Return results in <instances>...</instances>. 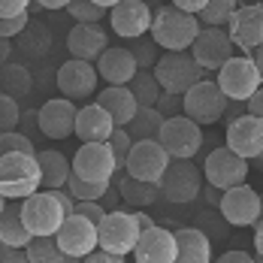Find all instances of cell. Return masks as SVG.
<instances>
[{
  "label": "cell",
  "mask_w": 263,
  "mask_h": 263,
  "mask_svg": "<svg viewBox=\"0 0 263 263\" xmlns=\"http://www.w3.org/2000/svg\"><path fill=\"white\" fill-rule=\"evenodd\" d=\"M112 130H115V121H112V115L100 103H91V106H85V109L76 112V127H73V133L79 136L82 142H106Z\"/></svg>",
  "instance_id": "obj_24"
},
{
  "label": "cell",
  "mask_w": 263,
  "mask_h": 263,
  "mask_svg": "<svg viewBox=\"0 0 263 263\" xmlns=\"http://www.w3.org/2000/svg\"><path fill=\"white\" fill-rule=\"evenodd\" d=\"M251 173V163L245 158H239L233 148L221 145V148H212L206 163H203V179L218 187V191H227L233 184H242Z\"/></svg>",
  "instance_id": "obj_10"
},
{
  "label": "cell",
  "mask_w": 263,
  "mask_h": 263,
  "mask_svg": "<svg viewBox=\"0 0 263 263\" xmlns=\"http://www.w3.org/2000/svg\"><path fill=\"white\" fill-rule=\"evenodd\" d=\"M139 239V224L133 218V212H121V209H109L103 215V221L97 224V245L106 251L115 254H130L133 245Z\"/></svg>",
  "instance_id": "obj_9"
},
{
  "label": "cell",
  "mask_w": 263,
  "mask_h": 263,
  "mask_svg": "<svg viewBox=\"0 0 263 263\" xmlns=\"http://www.w3.org/2000/svg\"><path fill=\"white\" fill-rule=\"evenodd\" d=\"M27 9H30V0H0V18L25 15Z\"/></svg>",
  "instance_id": "obj_44"
},
{
  "label": "cell",
  "mask_w": 263,
  "mask_h": 263,
  "mask_svg": "<svg viewBox=\"0 0 263 263\" xmlns=\"http://www.w3.org/2000/svg\"><path fill=\"white\" fill-rule=\"evenodd\" d=\"M257 3H260V9H263V0H257Z\"/></svg>",
  "instance_id": "obj_61"
},
{
  "label": "cell",
  "mask_w": 263,
  "mask_h": 263,
  "mask_svg": "<svg viewBox=\"0 0 263 263\" xmlns=\"http://www.w3.org/2000/svg\"><path fill=\"white\" fill-rule=\"evenodd\" d=\"M22 121V109L18 100L0 91V130H15V124Z\"/></svg>",
  "instance_id": "obj_39"
},
{
  "label": "cell",
  "mask_w": 263,
  "mask_h": 263,
  "mask_svg": "<svg viewBox=\"0 0 263 263\" xmlns=\"http://www.w3.org/2000/svg\"><path fill=\"white\" fill-rule=\"evenodd\" d=\"M43 9H67L70 6V0H36Z\"/></svg>",
  "instance_id": "obj_54"
},
{
  "label": "cell",
  "mask_w": 263,
  "mask_h": 263,
  "mask_svg": "<svg viewBox=\"0 0 263 263\" xmlns=\"http://www.w3.org/2000/svg\"><path fill=\"white\" fill-rule=\"evenodd\" d=\"M158 184H160V197L166 203L187 206L203 191V170L191 158H170V163H166V170H163Z\"/></svg>",
  "instance_id": "obj_3"
},
{
  "label": "cell",
  "mask_w": 263,
  "mask_h": 263,
  "mask_svg": "<svg viewBox=\"0 0 263 263\" xmlns=\"http://www.w3.org/2000/svg\"><path fill=\"white\" fill-rule=\"evenodd\" d=\"M118 200H121V194H118V187L115 184H109V191H106L103 197H100V203H103V209H118Z\"/></svg>",
  "instance_id": "obj_50"
},
{
  "label": "cell",
  "mask_w": 263,
  "mask_h": 263,
  "mask_svg": "<svg viewBox=\"0 0 263 263\" xmlns=\"http://www.w3.org/2000/svg\"><path fill=\"white\" fill-rule=\"evenodd\" d=\"M94 3H97V6H103V9H112L118 0H94Z\"/></svg>",
  "instance_id": "obj_58"
},
{
  "label": "cell",
  "mask_w": 263,
  "mask_h": 263,
  "mask_svg": "<svg viewBox=\"0 0 263 263\" xmlns=\"http://www.w3.org/2000/svg\"><path fill=\"white\" fill-rule=\"evenodd\" d=\"M203 124H197L194 118H187L184 112L163 118L158 130V142L166 148L170 158H197V152L203 148Z\"/></svg>",
  "instance_id": "obj_6"
},
{
  "label": "cell",
  "mask_w": 263,
  "mask_h": 263,
  "mask_svg": "<svg viewBox=\"0 0 263 263\" xmlns=\"http://www.w3.org/2000/svg\"><path fill=\"white\" fill-rule=\"evenodd\" d=\"M58 91L61 97L79 103L88 100L94 91H97V67L91 61H82V58H70L67 64H61L58 70Z\"/></svg>",
  "instance_id": "obj_16"
},
{
  "label": "cell",
  "mask_w": 263,
  "mask_h": 263,
  "mask_svg": "<svg viewBox=\"0 0 263 263\" xmlns=\"http://www.w3.org/2000/svg\"><path fill=\"white\" fill-rule=\"evenodd\" d=\"M109 184L106 179H79L76 173H70V179H67V191L73 194V200H100L106 191H109Z\"/></svg>",
  "instance_id": "obj_35"
},
{
  "label": "cell",
  "mask_w": 263,
  "mask_h": 263,
  "mask_svg": "<svg viewBox=\"0 0 263 263\" xmlns=\"http://www.w3.org/2000/svg\"><path fill=\"white\" fill-rule=\"evenodd\" d=\"M121 260H124L121 254H115V251H106V248H100V245H97V248H94V251L85 257V263H121Z\"/></svg>",
  "instance_id": "obj_46"
},
{
  "label": "cell",
  "mask_w": 263,
  "mask_h": 263,
  "mask_svg": "<svg viewBox=\"0 0 263 263\" xmlns=\"http://www.w3.org/2000/svg\"><path fill=\"white\" fill-rule=\"evenodd\" d=\"M248 3H257V0H248Z\"/></svg>",
  "instance_id": "obj_62"
},
{
  "label": "cell",
  "mask_w": 263,
  "mask_h": 263,
  "mask_svg": "<svg viewBox=\"0 0 263 263\" xmlns=\"http://www.w3.org/2000/svg\"><path fill=\"white\" fill-rule=\"evenodd\" d=\"M106 145H109L112 158H115V163H118V170H124V160H127V155H130V145H133V136L127 133V127H115V130L109 133Z\"/></svg>",
  "instance_id": "obj_37"
},
{
  "label": "cell",
  "mask_w": 263,
  "mask_h": 263,
  "mask_svg": "<svg viewBox=\"0 0 263 263\" xmlns=\"http://www.w3.org/2000/svg\"><path fill=\"white\" fill-rule=\"evenodd\" d=\"M263 85V76L254 64V58H245V54H230L221 70H218V88L227 94V100H236L245 103L257 88Z\"/></svg>",
  "instance_id": "obj_5"
},
{
  "label": "cell",
  "mask_w": 263,
  "mask_h": 263,
  "mask_svg": "<svg viewBox=\"0 0 263 263\" xmlns=\"http://www.w3.org/2000/svg\"><path fill=\"white\" fill-rule=\"evenodd\" d=\"M12 152H36L33 139L27 133H18V130H0V158L3 155H12Z\"/></svg>",
  "instance_id": "obj_38"
},
{
  "label": "cell",
  "mask_w": 263,
  "mask_h": 263,
  "mask_svg": "<svg viewBox=\"0 0 263 263\" xmlns=\"http://www.w3.org/2000/svg\"><path fill=\"white\" fill-rule=\"evenodd\" d=\"M106 18H109L112 30H115L121 40H139V36H145V33L152 30L155 12H152L148 0H118V3L109 9Z\"/></svg>",
  "instance_id": "obj_14"
},
{
  "label": "cell",
  "mask_w": 263,
  "mask_h": 263,
  "mask_svg": "<svg viewBox=\"0 0 263 263\" xmlns=\"http://www.w3.org/2000/svg\"><path fill=\"white\" fill-rule=\"evenodd\" d=\"M218 260H221V263H251L254 257H251L245 248H233V251H224Z\"/></svg>",
  "instance_id": "obj_48"
},
{
  "label": "cell",
  "mask_w": 263,
  "mask_h": 263,
  "mask_svg": "<svg viewBox=\"0 0 263 263\" xmlns=\"http://www.w3.org/2000/svg\"><path fill=\"white\" fill-rule=\"evenodd\" d=\"M76 112H79L76 103L67 97L46 100L36 109V130L49 139H67L73 136V127H76Z\"/></svg>",
  "instance_id": "obj_18"
},
{
  "label": "cell",
  "mask_w": 263,
  "mask_h": 263,
  "mask_svg": "<svg viewBox=\"0 0 263 263\" xmlns=\"http://www.w3.org/2000/svg\"><path fill=\"white\" fill-rule=\"evenodd\" d=\"M248 163H251L254 170H260V173H263V152H260V155H257V158H254V160H248Z\"/></svg>",
  "instance_id": "obj_57"
},
{
  "label": "cell",
  "mask_w": 263,
  "mask_h": 263,
  "mask_svg": "<svg viewBox=\"0 0 263 263\" xmlns=\"http://www.w3.org/2000/svg\"><path fill=\"white\" fill-rule=\"evenodd\" d=\"M40 160V173H43V187H64L70 173H73V163L64 158L61 152H36Z\"/></svg>",
  "instance_id": "obj_29"
},
{
  "label": "cell",
  "mask_w": 263,
  "mask_h": 263,
  "mask_svg": "<svg viewBox=\"0 0 263 263\" xmlns=\"http://www.w3.org/2000/svg\"><path fill=\"white\" fill-rule=\"evenodd\" d=\"M239 0H206V6L197 12L200 25H209V27H224L230 22V15L236 12Z\"/></svg>",
  "instance_id": "obj_34"
},
{
  "label": "cell",
  "mask_w": 263,
  "mask_h": 263,
  "mask_svg": "<svg viewBox=\"0 0 263 263\" xmlns=\"http://www.w3.org/2000/svg\"><path fill=\"white\" fill-rule=\"evenodd\" d=\"M70 260L54 236H33L27 242V263H64Z\"/></svg>",
  "instance_id": "obj_32"
},
{
  "label": "cell",
  "mask_w": 263,
  "mask_h": 263,
  "mask_svg": "<svg viewBox=\"0 0 263 263\" xmlns=\"http://www.w3.org/2000/svg\"><path fill=\"white\" fill-rule=\"evenodd\" d=\"M176 251L182 263H209L212 260V239L203 227H182L176 230Z\"/></svg>",
  "instance_id": "obj_26"
},
{
  "label": "cell",
  "mask_w": 263,
  "mask_h": 263,
  "mask_svg": "<svg viewBox=\"0 0 263 263\" xmlns=\"http://www.w3.org/2000/svg\"><path fill=\"white\" fill-rule=\"evenodd\" d=\"M97 103L112 115L115 127H127L130 118H133V112L139 109V103H136V97H133V91L127 85H109V88H103V91L97 94Z\"/></svg>",
  "instance_id": "obj_25"
},
{
  "label": "cell",
  "mask_w": 263,
  "mask_h": 263,
  "mask_svg": "<svg viewBox=\"0 0 263 263\" xmlns=\"http://www.w3.org/2000/svg\"><path fill=\"white\" fill-rule=\"evenodd\" d=\"M58 245H61V251L70 257V260H85L94 248H97V224L94 221H88L85 215H67L64 218V224L58 227Z\"/></svg>",
  "instance_id": "obj_13"
},
{
  "label": "cell",
  "mask_w": 263,
  "mask_h": 263,
  "mask_svg": "<svg viewBox=\"0 0 263 263\" xmlns=\"http://www.w3.org/2000/svg\"><path fill=\"white\" fill-rule=\"evenodd\" d=\"M158 112L163 118H170V115H179L182 112V94H170V91H160L158 97Z\"/></svg>",
  "instance_id": "obj_42"
},
{
  "label": "cell",
  "mask_w": 263,
  "mask_h": 263,
  "mask_svg": "<svg viewBox=\"0 0 263 263\" xmlns=\"http://www.w3.org/2000/svg\"><path fill=\"white\" fill-rule=\"evenodd\" d=\"M115 170H118V163H115L106 142H82V148L73 158V173L79 179H106V182H112Z\"/></svg>",
  "instance_id": "obj_21"
},
{
  "label": "cell",
  "mask_w": 263,
  "mask_h": 263,
  "mask_svg": "<svg viewBox=\"0 0 263 263\" xmlns=\"http://www.w3.org/2000/svg\"><path fill=\"white\" fill-rule=\"evenodd\" d=\"M67 12L73 15V22H94V25H100V18L109 15V9L97 6L94 0H70Z\"/></svg>",
  "instance_id": "obj_36"
},
{
  "label": "cell",
  "mask_w": 263,
  "mask_h": 263,
  "mask_svg": "<svg viewBox=\"0 0 263 263\" xmlns=\"http://www.w3.org/2000/svg\"><path fill=\"white\" fill-rule=\"evenodd\" d=\"M0 245H3V242H0Z\"/></svg>",
  "instance_id": "obj_63"
},
{
  "label": "cell",
  "mask_w": 263,
  "mask_h": 263,
  "mask_svg": "<svg viewBox=\"0 0 263 263\" xmlns=\"http://www.w3.org/2000/svg\"><path fill=\"white\" fill-rule=\"evenodd\" d=\"M139 263H179V251H176V233H170L166 227H145L139 230V239L130 251Z\"/></svg>",
  "instance_id": "obj_17"
},
{
  "label": "cell",
  "mask_w": 263,
  "mask_h": 263,
  "mask_svg": "<svg viewBox=\"0 0 263 263\" xmlns=\"http://www.w3.org/2000/svg\"><path fill=\"white\" fill-rule=\"evenodd\" d=\"M0 91L22 100L33 91V79H30V70L22 64H0Z\"/></svg>",
  "instance_id": "obj_30"
},
{
  "label": "cell",
  "mask_w": 263,
  "mask_h": 263,
  "mask_svg": "<svg viewBox=\"0 0 263 263\" xmlns=\"http://www.w3.org/2000/svg\"><path fill=\"white\" fill-rule=\"evenodd\" d=\"M133 218H136V224H139V230H145V227H152L155 221H152V215H145V212H133Z\"/></svg>",
  "instance_id": "obj_55"
},
{
  "label": "cell",
  "mask_w": 263,
  "mask_h": 263,
  "mask_svg": "<svg viewBox=\"0 0 263 263\" xmlns=\"http://www.w3.org/2000/svg\"><path fill=\"white\" fill-rule=\"evenodd\" d=\"M158 43H155V40H142V36H139V40H136V43H133V58H136V64H139V70H148V67H155V61H158Z\"/></svg>",
  "instance_id": "obj_40"
},
{
  "label": "cell",
  "mask_w": 263,
  "mask_h": 263,
  "mask_svg": "<svg viewBox=\"0 0 263 263\" xmlns=\"http://www.w3.org/2000/svg\"><path fill=\"white\" fill-rule=\"evenodd\" d=\"M254 251H257V257L263 260V218L254 221Z\"/></svg>",
  "instance_id": "obj_52"
},
{
  "label": "cell",
  "mask_w": 263,
  "mask_h": 263,
  "mask_svg": "<svg viewBox=\"0 0 263 263\" xmlns=\"http://www.w3.org/2000/svg\"><path fill=\"white\" fill-rule=\"evenodd\" d=\"M227 33H230L233 46L245 49V52H254L263 43V9H260V3L236 6V12H233L230 22H227Z\"/></svg>",
  "instance_id": "obj_20"
},
{
  "label": "cell",
  "mask_w": 263,
  "mask_h": 263,
  "mask_svg": "<svg viewBox=\"0 0 263 263\" xmlns=\"http://www.w3.org/2000/svg\"><path fill=\"white\" fill-rule=\"evenodd\" d=\"M136 70H139V64H136L133 52L124 49V46H109L97 58V76L106 85H127L136 76Z\"/></svg>",
  "instance_id": "obj_23"
},
{
  "label": "cell",
  "mask_w": 263,
  "mask_h": 263,
  "mask_svg": "<svg viewBox=\"0 0 263 263\" xmlns=\"http://www.w3.org/2000/svg\"><path fill=\"white\" fill-rule=\"evenodd\" d=\"M160 124H163V115L158 112V106H139L127 124V133L133 139H158Z\"/></svg>",
  "instance_id": "obj_31"
},
{
  "label": "cell",
  "mask_w": 263,
  "mask_h": 263,
  "mask_svg": "<svg viewBox=\"0 0 263 263\" xmlns=\"http://www.w3.org/2000/svg\"><path fill=\"white\" fill-rule=\"evenodd\" d=\"M254 64H257V70H260V76H263V43L254 49Z\"/></svg>",
  "instance_id": "obj_56"
},
{
  "label": "cell",
  "mask_w": 263,
  "mask_h": 263,
  "mask_svg": "<svg viewBox=\"0 0 263 263\" xmlns=\"http://www.w3.org/2000/svg\"><path fill=\"white\" fill-rule=\"evenodd\" d=\"M166 163H170V155L158 139H133L130 155L124 160V173L142 182H160Z\"/></svg>",
  "instance_id": "obj_11"
},
{
  "label": "cell",
  "mask_w": 263,
  "mask_h": 263,
  "mask_svg": "<svg viewBox=\"0 0 263 263\" xmlns=\"http://www.w3.org/2000/svg\"><path fill=\"white\" fill-rule=\"evenodd\" d=\"M115 176H118V182H112V184L118 187L121 200H124L127 206H133V209H145V206H152V203L160 200V184L158 182L133 179V176L121 173V170H115Z\"/></svg>",
  "instance_id": "obj_27"
},
{
  "label": "cell",
  "mask_w": 263,
  "mask_h": 263,
  "mask_svg": "<svg viewBox=\"0 0 263 263\" xmlns=\"http://www.w3.org/2000/svg\"><path fill=\"white\" fill-rule=\"evenodd\" d=\"M245 103H248V112H251V115L263 118V85L251 94V97H248V100H245Z\"/></svg>",
  "instance_id": "obj_49"
},
{
  "label": "cell",
  "mask_w": 263,
  "mask_h": 263,
  "mask_svg": "<svg viewBox=\"0 0 263 263\" xmlns=\"http://www.w3.org/2000/svg\"><path fill=\"white\" fill-rule=\"evenodd\" d=\"M22 218L33 236H54L58 227L64 224L67 212L54 200L52 191H33L30 197L22 200Z\"/></svg>",
  "instance_id": "obj_8"
},
{
  "label": "cell",
  "mask_w": 263,
  "mask_h": 263,
  "mask_svg": "<svg viewBox=\"0 0 263 263\" xmlns=\"http://www.w3.org/2000/svg\"><path fill=\"white\" fill-rule=\"evenodd\" d=\"M173 6H179V9H184V12H200L203 6H206V0H173Z\"/></svg>",
  "instance_id": "obj_51"
},
{
  "label": "cell",
  "mask_w": 263,
  "mask_h": 263,
  "mask_svg": "<svg viewBox=\"0 0 263 263\" xmlns=\"http://www.w3.org/2000/svg\"><path fill=\"white\" fill-rule=\"evenodd\" d=\"M9 54H12V40L0 36V64H6V61H9Z\"/></svg>",
  "instance_id": "obj_53"
},
{
  "label": "cell",
  "mask_w": 263,
  "mask_h": 263,
  "mask_svg": "<svg viewBox=\"0 0 263 263\" xmlns=\"http://www.w3.org/2000/svg\"><path fill=\"white\" fill-rule=\"evenodd\" d=\"M127 88L133 91V97H136V103L139 106H155L160 97V82L158 76L152 73V70H136V76L127 82Z\"/></svg>",
  "instance_id": "obj_33"
},
{
  "label": "cell",
  "mask_w": 263,
  "mask_h": 263,
  "mask_svg": "<svg viewBox=\"0 0 263 263\" xmlns=\"http://www.w3.org/2000/svg\"><path fill=\"white\" fill-rule=\"evenodd\" d=\"M73 212H76V215H85V218H88V221H94V224H100V221H103V215H106V209H103V203H100V200H76ZM73 212H70V215H73Z\"/></svg>",
  "instance_id": "obj_41"
},
{
  "label": "cell",
  "mask_w": 263,
  "mask_h": 263,
  "mask_svg": "<svg viewBox=\"0 0 263 263\" xmlns=\"http://www.w3.org/2000/svg\"><path fill=\"white\" fill-rule=\"evenodd\" d=\"M0 263H27V248H18V245H0Z\"/></svg>",
  "instance_id": "obj_45"
},
{
  "label": "cell",
  "mask_w": 263,
  "mask_h": 263,
  "mask_svg": "<svg viewBox=\"0 0 263 263\" xmlns=\"http://www.w3.org/2000/svg\"><path fill=\"white\" fill-rule=\"evenodd\" d=\"M43 187V173L36 152H12L0 158V194L6 200H25Z\"/></svg>",
  "instance_id": "obj_2"
},
{
  "label": "cell",
  "mask_w": 263,
  "mask_h": 263,
  "mask_svg": "<svg viewBox=\"0 0 263 263\" xmlns=\"http://www.w3.org/2000/svg\"><path fill=\"white\" fill-rule=\"evenodd\" d=\"M230 100L227 94L218 88V82H194L187 91L182 94V112L187 118H194L197 124H215L227 115Z\"/></svg>",
  "instance_id": "obj_4"
},
{
  "label": "cell",
  "mask_w": 263,
  "mask_h": 263,
  "mask_svg": "<svg viewBox=\"0 0 263 263\" xmlns=\"http://www.w3.org/2000/svg\"><path fill=\"white\" fill-rule=\"evenodd\" d=\"M200 27L203 25H200V18L194 12H184L179 6L166 3V6H160L155 12L148 33H152V40L158 43L163 52H187L191 43L197 40Z\"/></svg>",
  "instance_id": "obj_1"
},
{
  "label": "cell",
  "mask_w": 263,
  "mask_h": 263,
  "mask_svg": "<svg viewBox=\"0 0 263 263\" xmlns=\"http://www.w3.org/2000/svg\"><path fill=\"white\" fill-rule=\"evenodd\" d=\"M33 239V233L27 230L25 218H22V206H3L0 209V242L3 245H18L27 248V242Z\"/></svg>",
  "instance_id": "obj_28"
},
{
  "label": "cell",
  "mask_w": 263,
  "mask_h": 263,
  "mask_svg": "<svg viewBox=\"0 0 263 263\" xmlns=\"http://www.w3.org/2000/svg\"><path fill=\"white\" fill-rule=\"evenodd\" d=\"M260 218H263V194H260Z\"/></svg>",
  "instance_id": "obj_60"
},
{
  "label": "cell",
  "mask_w": 263,
  "mask_h": 263,
  "mask_svg": "<svg viewBox=\"0 0 263 263\" xmlns=\"http://www.w3.org/2000/svg\"><path fill=\"white\" fill-rule=\"evenodd\" d=\"M46 191H52V194H54V200H58V203L64 206V212H67V215L73 212V206H76V200H73V194H70L67 187H46Z\"/></svg>",
  "instance_id": "obj_47"
},
{
  "label": "cell",
  "mask_w": 263,
  "mask_h": 263,
  "mask_svg": "<svg viewBox=\"0 0 263 263\" xmlns=\"http://www.w3.org/2000/svg\"><path fill=\"white\" fill-rule=\"evenodd\" d=\"M233 49H236V46H233V40H230V33H227L224 27L203 25L187 52L194 54V61H197L203 70H215V73H218L221 64L233 54Z\"/></svg>",
  "instance_id": "obj_15"
},
{
  "label": "cell",
  "mask_w": 263,
  "mask_h": 263,
  "mask_svg": "<svg viewBox=\"0 0 263 263\" xmlns=\"http://www.w3.org/2000/svg\"><path fill=\"white\" fill-rule=\"evenodd\" d=\"M3 206H6V197H3V194H0V209H3Z\"/></svg>",
  "instance_id": "obj_59"
},
{
  "label": "cell",
  "mask_w": 263,
  "mask_h": 263,
  "mask_svg": "<svg viewBox=\"0 0 263 263\" xmlns=\"http://www.w3.org/2000/svg\"><path fill=\"white\" fill-rule=\"evenodd\" d=\"M67 49L73 58H82V61H97L100 54L109 49V36L100 25L94 22H76L73 30L67 33Z\"/></svg>",
  "instance_id": "obj_22"
},
{
  "label": "cell",
  "mask_w": 263,
  "mask_h": 263,
  "mask_svg": "<svg viewBox=\"0 0 263 263\" xmlns=\"http://www.w3.org/2000/svg\"><path fill=\"white\" fill-rule=\"evenodd\" d=\"M27 12L25 15H12V18H0V36H6V40H15L22 30L27 27Z\"/></svg>",
  "instance_id": "obj_43"
},
{
  "label": "cell",
  "mask_w": 263,
  "mask_h": 263,
  "mask_svg": "<svg viewBox=\"0 0 263 263\" xmlns=\"http://www.w3.org/2000/svg\"><path fill=\"white\" fill-rule=\"evenodd\" d=\"M227 148H233L239 158L254 160L263 152V118L245 112L227 124Z\"/></svg>",
  "instance_id": "obj_19"
},
{
  "label": "cell",
  "mask_w": 263,
  "mask_h": 263,
  "mask_svg": "<svg viewBox=\"0 0 263 263\" xmlns=\"http://www.w3.org/2000/svg\"><path fill=\"white\" fill-rule=\"evenodd\" d=\"M218 212L224 215V221L230 227H254V221L260 218V194L245 182L233 184V187L221 191Z\"/></svg>",
  "instance_id": "obj_12"
},
{
  "label": "cell",
  "mask_w": 263,
  "mask_h": 263,
  "mask_svg": "<svg viewBox=\"0 0 263 263\" xmlns=\"http://www.w3.org/2000/svg\"><path fill=\"white\" fill-rule=\"evenodd\" d=\"M152 73L158 76L160 88L170 94H184L194 82L203 79V67L194 61L191 52H163L158 54Z\"/></svg>",
  "instance_id": "obj_7"
}]
</instances>
